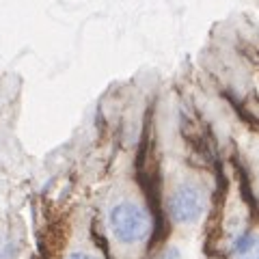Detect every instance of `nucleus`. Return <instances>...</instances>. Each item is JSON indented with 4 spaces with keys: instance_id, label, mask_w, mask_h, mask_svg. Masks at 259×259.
I'll return each instance as SVG.
<instances>
[{
    "instance_id": "f257e3e1",
    "label": "nucleus",
    "mask_w": 259,
    "mask_h": 259,
    "mask_svg": "<svg viewBox=\"0 0 259 259\" xmlns=\"http://www.w3.org/2000/svg\"><path fill=\"white\" fill-rule=\"evenodd\" d=\"M205 145L182 95L158 89L149 95L143 166L153 199L173 227H197L205 218L212 188L205 177Z\"/></svg>"
},
{
    "instance_id": "f03ea898",
    "label": "nucleus",
    "mask_w": 259,
    "mask_h": 259,
    "mask_svg": "<svg viewBox=\"0 0 259 259\" xmlns=\"http://www.w3.org/2000/svg\"><path fill=\"white\" fill-rule=\"evenodd\" d=\"M233 259H259V231L242 229L231 238Z\"/></svg>"
},
{
    "instance_id": "7ed1b4c3",
    "label": "nucleus",
    "mask_w": 259,
    "mask_h": 259,
    "mask_svg": "<svg viewBox=\"0 0 259 259\" xmlns=\"http://www.w3.org/2000/svg\"><path fill=\"white\" fill-rule=\"evenodd\" d=\"M61 259H102V255L87 246H71L65 250V255Z\"/></svg>"
},
{
    "instance_id": "20e7f679",
    "label": "nucleus",
    "mask_w": 259,
    "mask_h": 259,
    "mask_svg": "<svg viewBox=\"0 0 259 259\" xmlns=\"http://www.w3.org/2000/svg\"><path fill=\"white\" fill-rule=\"evenodd\" d=\"M153 259H184V255L175 244H166V246H162L156 255H153Z\"/></svg>"
}]
</instances>
